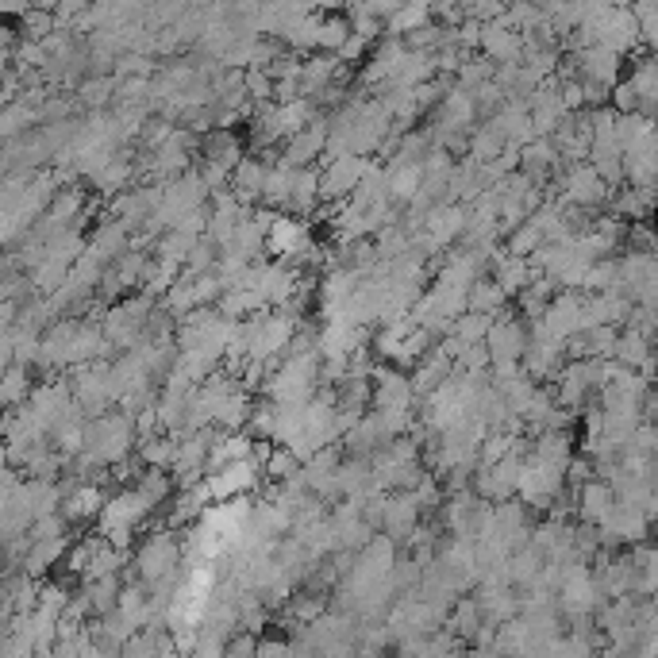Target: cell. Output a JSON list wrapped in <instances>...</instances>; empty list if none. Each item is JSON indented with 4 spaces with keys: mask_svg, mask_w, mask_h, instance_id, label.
I'll use <instances>...</instances> for the list:
<instances>
[{
    "mask_svg": "<svg viewBox=\"0 0 658 658\" xmlns=\"http://www.w3.org/2000/svg\"><path fill=\"white\" fill-rule=\"evenodd\" d=\"M24 393H27L24 366H16V370H4V374H0V405H8V401H20Z\"/></svg>",
    "mask_w": 658,
    "mask_h": 658,
    "instance_id": "cell-1",
    "label": "cell"
}]
</instances>
